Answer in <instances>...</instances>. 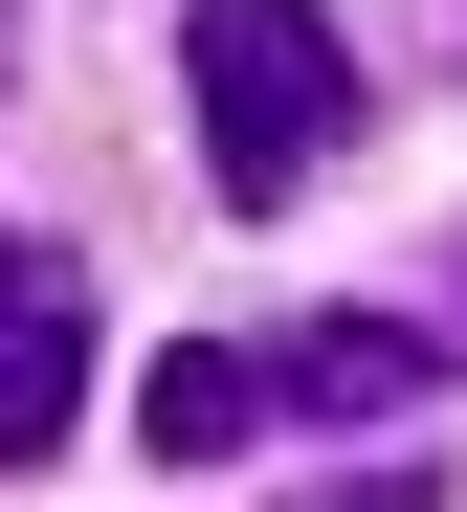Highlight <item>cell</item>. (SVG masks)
Instances as JSON below:
<instances>
[{"mask_svg":"<svg viewBox=\"0 0 467 512\" xmlns=\"http://www.w3.org/2000/svg\"><path fill=\"white\" fill-rule=\"evenodd\" d=\"M334 512H423V468H401V490H334Z\"/></svg>","mask_w":467,"mask_h":512,"instance_id":"5","label":"cell"},{"mask_svg":"<svg viewBox=\"0 0 467 512\" xmlns=\"http://www.w3.org/2000/svg\"><path fill=\"white\" fill-rule=\"evenodd\" d=\"M67 423H89V268L0 223V468H45Z\"/></svg>","mask_w":467,"mask_h":512,"instance_id":"2","label":"cell"},{"mask_svg":"<svg viewBox=\"0 0 467 512\" xmlns=\"http://www.w3.org/2000/svg\"><path fill=\"white\" fill-rule=\"evenodd\" d=\"M0 90H23V0H0Z\"/></svg>","mask_w":467,"mask_h":512,"instance_id":"6","label":"cell"},{"mask_svg":"<svg viewBox=\"0 0 467 512\" xmlns=\"http://www.w3.org/2000/svg\"><path fill=\"white\" fill-rule=\"evenodd\" d=\"M445 45H467V23H445Z\"/></svg>","mask_w":467,"mask_h":512,"instance_id":"7","label":"cell"},{"mask_svg":"<svg viewBox=\"0 0 467 512\" xmlns=\"http://www.w3.org/2000/svg\"><path fill=\"white\" fill-rule=\"evenodd\" d=\"M178 90H201V156H223V201H312L334 156H356V45H334V0H201L178 23Z\"/></svg>","mask_w":467,"mask_h":512,"instance_id":"1","label":"cell"},{"mask_svg":"<svg viewBox=\"0 0 467 512\" xmlns=\"http://www.w3.org/2000/svg\"><path fill=\"white\" fill-rule=\"evenodd\" d=\"M267 379H290V401H312V423H401V401H423V379H445V334H423V312H401V290H334V312H312V334H267Z\"/></svg>","mask_w":467,"mask_h":512,"instance_id":"3","label":"cell"},{"mask_svg":"<svg viewBox=\"0 0 467 512\" xmlns=\"http://www.w3.org/2000/svg\"><path fill=\"white\" fill-rule=\"evenodd\" d=\"M267 423H290V379H267V334H201V357H156L134 446H156V468H223V446H267Z\"/></svg>","mask_w":467,"mask_h":512,"instance_id":"4","label":"cell"}]
</instances>
